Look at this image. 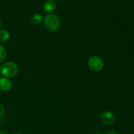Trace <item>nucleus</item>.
<instances>
[{"label": "nucleus", "mask_w": 134, "mask_h": 134, "mask_svg": "<svg viewBox=\"0 0 134 134\" xmlns=\"http://www.w3.org/2000/svg\"><path fill=\"white\" fill-rule=\"evenodd\" d=\"M12 87V82L7 77L0 78V90L2 91H8Z\"/></svg>", "instance_id": "5"}, {"label": "nucleus", "mask_w": 134, "mask_h": 134, "mask_svg": "<svg viewBox=\"0 0 134 134\" xmlns=\"http://www.w3.org/2000/svg\"><path fill=\"white\" fill-rule=\"evenodd\" d=\"M44 26L48 31L54 32L59 29L60 26V20L59 17L54 14H48L46 15L43 19Z\"/></svg>", "instance_id": "1"}, {"label": "nucleus", "mask_w": 134, "mask_h": 134, "mask_svg": "<svg viewBox=\"0 0 134 134\" xmlns=\"http://www.w3.org/2000/svg\"><path fill=\"white\" fill-rule=\"evenodd\" d=\"M18 66L15 63L13 62H7L4 63L0 68L1 74L4 76V77L7 78L14 77L18 73Z\"/></svg>", "instance_id": "2"}, {"label": "nucleus", "mask_w": 134, "mask_h": 134, "mask_svg": "<svg viewBox=\"0 0 134 134\" xmlns=\"http://www.w3.org/2000/svg\"><path fill=\"white\" fill-rule=\"evenodd\" d=\"M43 21V17L41 14H36L32 16L31 18V22L35 26L39 25Z\"/></svg>", "instance_id": "7"}, {"label": "nucleus", "mask_w": 134, "mask_h": 134, "mask_svg": "<svg viewBox=\"0 0 134 134\" xmlns=\"http://www.w3.org/2000/svg\"><path fill=\"white\" fill-rule=\"evenodd\" d=\"M107 134H118V133L116 132V131L111 130V131H109V132H107Z\"/></svg>", "instance_id": "11"}, {"label": "nucleus", "mask_w": 134, "mask_h": 134, "mask_svg": "<svg viewBox=\"0 0 134 134\" xmlns=\"http://www.w3.org/2000/svg\"><path fill=\"white\" fill-rule=\"evenodd\" d=\"M94 134H102V133H94Z\"/></svg>", "instance_id": "15"}, {"label": "nucleus", "mask_w": 134, "mask_h": 134, "mask_svg": "<svg viewBox=\"0 0 134 134\" xmlns=\"http://www.w3.org/2000/svg\"><path fill=\"white\" fill-rule=\"evenodd\" d=\"M14 134H22V133H14Z\"/></svg>", "instance_id": "14"}, {"label": "nucleus", "mask_w": 134, "mask_h": 134, "mask_svg": "<svg viewBox=\"0 0 134 134\" xmlns=\"http://www.w3.org/2000/svg\"><path fill=\"white\" fill-rule=\"evenodd\" d=\"M88 65L91 70L94 71H99L104 68V61L98 56H92L88 60Z\"/></svg>", "instance_id": "3"}, {"label": "nucleus", "mask_w": 134, "mask_h": 134, "mask_svg": "<svg viewBox=\"0 0 134 134\" xmlns=\"http://www.w3.org/2000/svg\"><path fill=\"white\" fill-rule=\"evenodd\" d=\"M0 134H7L5 132H2V131H0Z\"/></svg>", "instance_id": "12"}, {"label": "nucleus", "mask_w": 134, "mask_h": 134, "mask_svg": "<svg viewBox=\"0 0 134 134\" xmlns=\"http://www.w3.org/2000/svg\"><path fill=\"white\" fill-rule=\"evenodd\" d=\"M100 120L105 125H111L115 122V116L112 112L105 111L101 115Z\"/></svg>", "instance_id": "4"}, {"label": "nucleus", "mask_w": 134, "mask_h": 134, "mask_svg": "<svg viewBox=\"0 0 134 134\" xmlns=\"http://www.w3.org/2000/svg\"><path fill=\"white\" fill-rule=\"evenodd\" d=\"M10 38V34L5 30H0V41H6Z\"/></svg>", "instance_id": "8"}, {"label": "nucleus", "mask_w": 134, "mask_h": 134, "mask_svg": "<svg viewBox=\"0 0 134 134\" xmlns=\"http://www.w3.org/2000/svg\"><path fill=\"white\" fill-rule=\"evenodd\" d=\"M1 22L0 20V30H1Z\"/></svg>", "instance_id": "13"}, {"label": "nucleus", "mask_w": 134, "mask_h": 134, "mask_svg": "<svg viewBox=\"0 0 134 134\" xmlns=\"http://www.w3.org/2000/svg\"><path fill=\"white\" fill-rule=\"evenodd\" d=\"M4 113H5V109H4V107L3 106V105L0 103V117L3 115Z\"/></svg>", "instance_id": "10"}, {"label": "nucleus", "mask_w": 134, "mask_h": 134, "mask_svg": "<svg viewBox=\"0 0 134 134\" xmlns=\"http://www.w3.org/2000/svg\"><path fill=\"white\" fill-rule=\"evenodd\" d=\"M7 58V51L3 46L0 45V62H2Z\"/></svg>", "instance_id": "9"}, {"label": "nucleus", "mask_w": 134, "mask_h": 134, "mask_svg": "<svg viewBox=\"0 0 134 134\" xmlns=\"http://www.w3.org/2000/svg\"><path fill=\"white\" fill-rule=\"evenodd\" d=\"M56 3L54 0H47L43 5V9L44 12L47 13H51L56 9Z\"/></svg>", "instance_id": "6"}]
</instances>
